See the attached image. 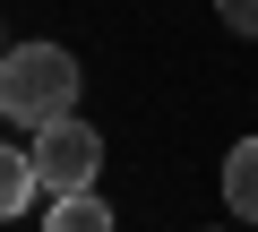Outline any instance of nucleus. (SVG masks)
<instances>
[{
    "label": "nucleus",
    "mask_w": 258,
    "mask_h": 232,
    "mask_svg": "<svg viewBox=\"0 0 258 232\" xmlns=\"http://www.w3.org/2000/svg\"><path fill=\"white\" fill-rule=\"evenodd\" d=\"M78 60L60 52V43H9L0 52V112H9V121H60V112L78 103Z\"/></svg>",
    "instance_id": "nucleus-1"
},
{
    "label": "nucleus",
    "mask_w": 258,
    "mask_h": 232,
    "mask_svg": "<svg viewBox=\"0 0 258 232\" xmlns=\"http://www.w3.org/2000/svg\"><path fill=\"white\" fill-rule=\"evenodd\" d=\"M103 223H112V206H103L95 189H69V198L43 215V232H103Z\"/></svg>",
    "instance_id": "nucleus-5"
},
{
    "label": "nucleus",
    "mask_w": 258,
    "mask_h": 232,
    "mask_svg": "<svg viewBox=\"0 0 258 232\" xmlns=\"http://www.w3.org/2000/svg\"><path fill=\"white\" fill-rule=\"evenodd\" d=\"M35 206V164H26V146H9L0 138V223L9 215H26Z\"/></svg>",
    "instance_id": "nucleus-4"
},
{
    "label": "nucleus",
    "mask_w": 258,
    "mask_h": 232,
    "mask_svg": "<svg viewBox=\"0 0 258 232\" xmlns=\"http://www.w3.org/2000/svg\"><path fill=\"white\" fill-rule=\"evenodd\" d=\"M224 206H241V215L258 223V138H241V146L224 155Z\"/></svg>",
    "instance_id": "nucleus-3"
},
{
    "label": "nucleus",
    "mask_w": 258,
    "mask_h": 232,
    "mask_svg": "<svg viewBox=\"0 0 258 232\" xmlns=\"http://www.w3.org/2000/svg\"><path fill=\"white\" fill-rule=\"evenodd\" d=\"M0 52H9V43H0Z\"/></svg>",
    "instance_id": "nucleus-7"
},
{
    "label": "nucleus",
    "mask_w": 258,
    "mask_h": 232,
    "mask_svg": "<svg viewBox=\"0 0 258 232\" xmlns=\"http://www.w3.org/2000/svg\"><path fill=\"white\" fill-rule=\"evenodd\" d=\"M35 189H52V198H69V189H95V172H103V129H86L78 112H60V121H35Z\"/></svg>",
    "instance_id": "nucleus-2"
},
{
    "label": "nucleus",
    "mask_w": 258,
    "mask_h": 232,
    "mask_svg": "<svg viewBox=\"0 0 258 232\" xmlns=\"http://www.w3.org/2000/svg\"><path fill=\"white\" fill-rule=\"evenodd\" d=\"M215 9H224L232 35H258V0H215Z\"/></svg>",
    "instance_id": "nucleus-6"
}]
</instances>
